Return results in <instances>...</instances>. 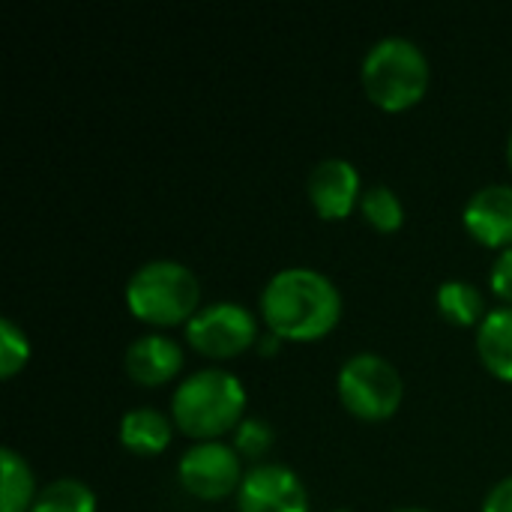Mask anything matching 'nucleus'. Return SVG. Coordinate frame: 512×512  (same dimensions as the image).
Segmentation results:
<instances>
[{
  "mask_svg": "<svg viewBox=\"0 0 512 512\" xmlns=\"http://www.w3.org/2000/svg\"><path fill=\"white\" fill-rule=\"evenodd\" d=\"M0 512H30L39 495L33 468L12 447L0 450Z\"/></svg>",
  "mask_w": 512,
  "mask_h": 512,
  "instance_id": "nucleus-14",
  "label": "nucleus"
},
{
  "mask_svg": "<svg viewBox=\"0 0 512 512\" xmlns=\"http://www.w3.org/2000/svg\"><path fill=\"white\" fill-rule=\"evenodd\" d=\"M240 512H309V492L297 471L279 462H264L246 471L237 489Z\"/></svg>",
  "mask_w": 512,
  "mask_h": 512,
  "instance_id": "nucleus-8",
  "label": "nucleus"
},
{
  "mask_svg": "<svg viewBox=\"0 0 512 512\" xmlns=\"http://www.w3.org/2000/svg\"><path fill=\"white\" fill-rule=\"evenodd\" d=\"M30 512H96V492L75 477H57L39 489Z\"/></svg>",
  "mask_w": 512,
  "mask_h": 512,
  "instance_id": "nucleus-16",
  "label": "nucleus"
},
{
  "mask_svg": "<svg viewBox=\"0 0 512 512\" xmlns=\"http://www.w3.org/2000/svg\"><path fill=\"white\" fill-rule=\"evenodd\" d=\"M477 354L492 375L512 381V306H498L483 318L477 327Z\"/></svg>",
  "mask_w": 512,
  "mask_h": 512,
  "instance_id": "nucleus-12",
  "label": "nucleus"
},
{
  "mask_svg": "<svg viewBox=\"0 0 512 512\" xmlns=\"http://www.w3.org/2000/svg\"><path fill=\"white\" fill-rule=\"evenodd\" d=\"M429 78V57L408 36L378 39L360 63L363 90L384 111H405L417 105L429 90Z\"/></svg>",
  "mask_w": 512,
  "mask_h": 512,
  "instance_id": "nucleus-3",
  "label": "nucleus"
},
{
  "mask_svg": "<svg viewBox=\"0 0 512 512\" xmlns=\"http://www.w3.org/2000/svg\"><path fill=\"white\" fill-rule=\"evenodd\" d=\"M483 512H512V477H504L501 483L492 486V492L486 495Z\"/></svg>",
  "mask_w": 512,
  "mask_h": 512,
  "instance_id": "nucleus-21",
  "label": "nucleus"
},
{
  "mask_svg": "<svg viewBox=\"0 0 512 512\" xmlns=\"http://www.w3.org/2000/svg\"><path fill=\"white\" fill-rule=\"evenodd\" d=\"M339 512H348V510H339Z\"/></svg>",
  "mask_w": 512,
  "mask_h": 512,
  "instance_id": "nucleus-24",
  "label": "nucleus"
},
{
  "mask_svg": "<svg viewBox=\"0 0 512 512\" xmlns=\"http://www.w3.org/2000/svg\"><path fill=\"white\" fill-rule=\"evenodd\" d=\"M393 512H429V510H423V507H402V510H393Z\"/></svg>",
  "mask_w": 512,
  "mask_h": 512,
  "instance_id": "nucleus-22",
  "label": "nucleus"
},
{
  "mask_svg": "<svg viewBox=\"0 0 512 512\" xmlns=\"http://www.w3.org/2000/svg\"><path fill=\"white\" fill-rule=\"evenodd\" d=\"M465 231L483 246L510 249L512 246V186L492 183L477 189L462 213Z\"/></svg>",
  "mask_w": 512,
  "mask_h": 512,
  "instance_id": "nucleus-10",
  "label": "nucleus"
},
{
  "mask_svg": "<svg viewBox=\"0 0 512 512\" xmlns=\"http://www.w3.org/2000/svg\"><path fill=\"white\" fill-rule=\"evenodd\" d=\"M27 360H30L27 333L12 318H3L0 321V375L12 378L15 372L27 366Z\"/></svg>",
  "mask_w": 512,
  "mask_h": 512,
  "instance_id": "nucleus-18",
  "label": "nucleus"
},
{
  "mask_svg": "<svg viewBox=\"0 0 512 512\" xmlns=\"http://www.w3.org/2000/svg\"><path fill=\"white\" fill-rule=\"evenodd\" d=\"M171 423L156 408H132L120 420V444L138 456H159L171 444Z\"/></svg>",
  "mask_w": 512,
  "mask_h": 512,
  "instance_id": "nucleus-13",
  "label": "nucleus"
},
{
  "mask_svg": "<svg viewBox=\"0 0 512 512\" xmlns=\"http://www.w3.org/2000/svg\"><path fill=\"white\" fill-rule=\"evenodd\" d=\"M489 282H492L495 294L504 297L512 306V246L510 249H501V255L495 258L492 273H489Z\"/></svg>",
  "mask_w": 512,
  "mask_h": 512,
  "instance_id": "nucleus-20",
  "label": "nucleus"
},
{
  "mask_svg": "<svg viewBox=\"0 0 512 512\" xmlns=\"http://www.w3.org/2000/svg\"><path fill=\"white\" fill-rule=\"evenodd\" d=\"M438 309L447 321H453L459 327H474V324L480 327L483 318L489 315L480 288L465 279H447L438 288Z\"/></svg>",
  "mask_w": 512,
  "mask_h": 512,
  "instance_id": "nucleus-15",
  "label": "nucleus"
},
{
  "mask_svg": "<svg viewBox=\"0 0 512 512\" xmlns=\"http://www.w3.org/2000/svg\"><path fill=\"white\" fill-rule=\"evenodd\" d=\"M261 315L270 333L288 342H315L342 318V294L330 276L312 267H285L261 291Z\"/></svg>",
  "mask_w": 512,
  "mask_h": 512,
  "instance_id": "nucleus-1",
  "label": "nucleus"
},
{
  "mask_svg": "<svg viewBox=\"0 0 512 512\" xmlns=\"http://www.w3.org/2000/svg\"><path fill=\"white\" fill-rule=\"evenodd\" d=\"M360 210H363L366 222H369L372 228L384 231V234L399 231L402 222H405L402 198H399L390 186H384V183L363 189V195H360Z\"/></svg>",
  "mask_w": 512,
  "mask_h": 512,
  "instance_id": "nucleus-17",
  "label": "nucleus"
},
{
  "mask_svg": "<svg viewBox=\"0 0 512 512\" xmlns=\"http://www.w3.org/2000/svg\"><path fill=\"white\" fill-rule=\"evenodd\" d=\"M507 159H510V168H512V129H510V141H507Z\"/></svg>",
  "mask_w": 512,
  "mask_h": 512,
  "instance_id": "nucleus-23",
  "label": "nucleus"
},
{
  "mask_svg": "<svg viewBox=\"0 0 512 512\" xmlns=\"http://www.w3.org/2000/svg\"><path fill=\"white\" fill-rule=\"evenodd\" d=\"M126 372L135 384L159 387L183 369V348L162 333H144L126 348Z\"/></svg>",
  "mask_w": 512,
  "mask_h": 512,
  "instance_id": "nucleus-11",
  "label": "nucleus"
},
{
  "mask_svg": "<svg viewBox=\"0 0 512 512\" xmlns=\"http://www.w3.org/2000/svg\"><path fill=\"white\" fill-rule=\"evenodd\" d=\"M273 447V429L264 420L246 417L237 429H234V450L243 459H261L264 453H270Z\"/></svg>",
  "mask_w": 512,
  "mask_h": 512,
  "instance_id": "nucleus-19",
  "label": "nucleus"
},
{
  "mask_svg": "<svg viewBox=\"0 0 512 512\" xmlns=\"http://www.w3.org/2000/svg\"><path fill=\"white\" fill-rule=\"evenodd\" d=\"M243 411H246L243 381L219 366H207L186 375L171 396L174 426L195 441H219V435L234 432L246 420Z\"/></svg>",
  "mask_w": 512,
  "mask_h": 512,
  "instance_id": "nucleus-2",
  "label": "nucleus"
},
{
  "mask_svg": "<svg viewBox=\"0 0 512 512\" xmlns=\"http://www.w3.org/2000/svg\"><path fill=\"white\" fill-rule=\"evenodd\" d=\"M201 303V282L198 276L174 261L156 258L141 264L126 282V306L138 321L156 327L189 324Z\"/></svg>",
  "mask_w": 512,
  "mask_h": 512,
  "instance_id": "nucleus-4",
  "label": "nucleus"
},
{
  "mask_svg": "<svg viewBox=\"0 0 512 512\" xmlns=\"http://www.w3.org/2000/svg\"><path fill=\"white\" fill-rule=\"evenodd\" d=\"M240 459L243 456L234 450V444L198 441L180 456V465H177L180 486L198 501H219L240 489L246 477Z\"/></svg>",
  "mask_w": 512,
  "mask_h": 512,
  "instance_id": "nucleus-7",
  "label": "nucleus"
},
{
  "mask_svg": "<svg viewBox=\"0 0 512 512\" xmlns=\"http://www.w3.org/2000/svg\"><path fill=\"white\" fill-rule=\"evenodd\" d=\"M336 390H339L342 405L354 417L369 420V423L393 417L405 396L399 369L375 351H360L348 357L339 369Z\"/></svg>",
  "mask_w": 512,
  "mask_h": 512,
  "instance_id": "nucleus-5",
  "label": "nucleus"
},
{
  "mask_svg": "<svg viewBox=\"0 0 512 512\" xmlns=\"http://www.w3.org/2000/svg\"><path fill=\"white\" fill-rule=\"evenodd\" d=\"M309 201L315 207V213L327 222L333 219H345L357 204H360V171L354 168V162L342 159V156H327L321 159L312 174H309Z\"/></svg>",
  "mask_w": 512,
  "mask_h": 512,
  "instance_id": "nucleus-9",
  "label": "nucleus"
},
{
  "mask_svg": "<svg viewBox=\"0 0 512 512\" xmlns=\"http://www.w3.org/2000/svg\"><path fill=\"white\" fill-rule=\"evenodd\" d=\"M258 339H261L258 318L246 306L231 303V300L198 309L192 321L186 324V342L198 354L213 357V360L237 357L249 351L252 345H258Z\"/></svg>",
  "mask_w": 512,
  "mask_h": 512,
  "instance_id": "nucleus-6",
  "label": "nucleus"
}]
</instances>
